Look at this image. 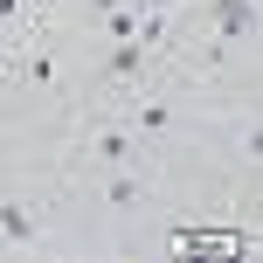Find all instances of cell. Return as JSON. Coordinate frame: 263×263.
<instances>
[{
  "label": "cell",
  "instance_id": "obj_6",
  "mask_svg": "<svg viewBox=\"0 0 263 263\" xmlns=\"http://www.w3.org/2000/svg\"><path fill=\"white\" fill-rule=\"evenodd\" d=\"M132 201H139V180L132 173H111V208H132Z\"/></svg>",
  "mask_w": 263,
  "mask_h": 263
},
{
  "label": "cell",
  "instance_id": "obj_2",
  "mask_svg": "<svg viewBox=\"0 0 263 263\" xmlns=\"http://www.w3.org/2000/svg\"><path fill=\"white\" fill-rule=\"evenodd\" d=\"M0 236H14V242H28V236H35V215H28L21 201H0Z\"/></svg>",
  "mask_w": 263,
  "mask_h": 263
},
{
  "label": "cell",
  "instance_id": "obj_4",
  "mask_svg": "<svg viewBox=\"0 0 263 263\" xmlns=\"http://www.w3.org/2000/svg\"><path fill=\"white\" fill-rule=\"evenodd\" d=\"M139 63H145V49H139V42H118V49H111V77H139Z\"/></svg>",
  "mask_w": 263,
  "mask_h": 263
},
{
  "label": "cell",
  "instance_id": "obj_3",
  "mask_svg": "<svg viewBox=\"0 0 263 263\" xmlns=\"http://www.w3.org/2000/svg\"><path fill=\"white\" fill-rule=\"evenodd\" d=\"M97 159H104V166H125V159H132V132H118V125H111L104 139H97Z\"/></svg>",
  "mask_w": 263,
  "mask_h": 263
},
{
  "label": "cell",
  "instance_id": "obj_7",
  "mask_svg": "<svg viewBox=\"0 0 263 263\" xmlns=\"http://www.w3.org/2000/svg\"><path fill=\"white\" fill-rule=\"evenodd\" d=\"M104 7H125V0H97V14H104Z\"/></svg>",
  "mask_w": 263,
  "mask_h": 263
},
{
  "label": "cell",
  "instance_id": "obj_8",
  "mask_svg": "<svg viewBox=\"0 0 263 263\" xmlns=\"http://www.w3.org/2000/svg\"><path fill=\"white\" fill-rule=\"evenodd\" d=\"M145 7H173V0H145Z\"/></svg>",
  "mask_w": 263,
  "mask_h": 263
},
{
  "label": "cell",
  "instance_id": "obj_1",
  "mask_svg": "<svg viewBox=\"0 0 263 263\" xmlns=\"http://www.w3.org/2000/svg\"><path fill=\"white\" fill-rule=\"evenodd\" d=\"M250 21H256V0H215V28H222L229 42L250 35Z\"/></svg>",
  "mask_w": 263,
  "mask_h": 263
},
{
  "label": "cell",
  "instance_id": "obj_5",
  "mask_svg": "<svg viewBox=\"0 0 263 263\" xmlns=\"http://www.w3.org/2000/svg\"><path fill=\"white\" fill-rule=\"evenodd\" d=\"M104 28L118 42H132V35H139V7H104Z\"/></svg>",
  "mask_w": 263,
  "mask_h": 263
}]
</instances>
